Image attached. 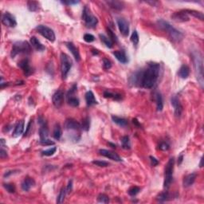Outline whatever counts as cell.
<instances>
[{
	"label": "cell",
	"instance_id": "6da1fadb",
	"mask_svg": "<svg viewBox=\"0 0 204 204\" xmlns=\"http://www.w3.org/2000/svg\"><path fill=\"white\" fill-rule=\"evenodd\" d=\"M160 64L150 62L145 69H140L130 76L129 83L132 85L144 89H152L157 82L160 75Z\"/></svg>",
	"mask_w": 204,
	"mask_h": 204
},
{
	"label": "cell",
	"instance_id": "7a4b0ae2",
	"mask_svg": "<svg viewBox=\"0 0 204 204\" xmlns=\"http://www.w3.org/2000/svg\"><path fill=\"white\" fill-rule=\"evenodd\" d=\"M157 26L158 27L162 30L163 31L166 32L167 34H168L170 38L173 40L175 42H181L183 38V34L175 27H173L169 22L164 19H159L157 21Z\"/></svg>",
	"mask_w": 204,
	"mask_h": 204
},
{
	"label": "cell",
	"instance_id": "3957f363",
	"mask_svg": "<svg viewBox=\"0 0 204 204\" xmlns=\"http://www.w3.org/2000/svg\"><path fill=\"white\" fill-rule=\"evenodd\" d=\"M192 59L194 63V73L198 81V84L200 85L201 88H203L204 80H203V60H202V54L198 51L195 50L192 53Z\"/></svg>",
	"mask_w": 204,
	"mask_h": 204
},
{
	"label": "cell",
	"instance_id": "277c9868",
	"mask_svg": "<svg viewBox=\"0 0 204 204\" xmlns=\"http://www.w3.org/2000/svg\"><path fill=\"white\" fill-rule=\"evenodd\" d=\"M30 51H31V48H30V44L28 43L27 42H25V41H23V42L20 41V42H17L13 44L10 55H11L12 58H14L15 56L20 54H30Z\"/></svg>",
	"mask_w": 204,
	"mask_h": 204
},
{
	"label": "cell",
	"instance_id": "5b68a950",
	"mask_svg": "<svg viewBox=\"0 0 204 204\" xmlns=\"http://www.w3.org/2000/svg\"><path fill=\"white\" fill-rule=\"evenodd\" d=\"M175 159L171 158L168 160L165 167L164 173V187L168 188L173 179V171H174Z\"/></svg>",
	"mask_w": 204,
	"mask_h": 204
},
{
	"label": "cell",
	"instance_id": "8992f818",
	"mask_svg": "<svg viewBox=\"0 0 204 204\" xmlns=\"http://www.w3.org/2000/svg\"><path fill=\"white\" fill-rule=\"evenodd\" d=\"M60 58H61V72H62V79H66L73 66V62L71 58L65 53H62Z\"/></svg>",
	"mask_w": 204,
	"mask_h": 204
},
{
	"label": "cell",
	"instance_id": "52a82bcc",
	"mask_svg": "<svg viewBox=\"0 0 204 204\" xmlns=\"http://www.w3.org/2000/svg\"><path fill=\"white\" fill-rule=\"evenodd\" d=\"M82 20L85 22V25L87 27H95L97 26L98 20L91 13V10H89V8L87 6H85L82 11V15H81Z\"/></svg>",
	"mask_w": 204,
	"mask_h": 204
},
{
	"label": "cell",
	"instance_id": "ba28073f",
	"mask_svg": "<svg viewBox=\"0 0 204 204\" xmlns=\"http://www.w3.org/2000/svg\"><path fill=\"white\" fill-rule=\"evenodd\" d=\"M36 30L41 35L43 36L44 38H46L47 40H49L50 42H53L55 41V34H54V30L50 29V27L44 26V25H38L36 27Z\"/></svg>",
	"mask_w": 204,
	"mask_h": 204
},
{
	"label": "cell",
	"instance_id": "9c48e42d",
	"mask_svg": "<svg viewBox=\"0 0 204 204\" xmlns=\"http://www.w3.org/2000/svg\"><path fill=\"white\" fill-rule=\"evenodd\" d=\"M171 103L174 108L175 116L176 117H180L183 113V105L178 96L173 95L171 98Z\"/></svg>",
	"mask_w": 204,
	"mask_h": 204
},
{
	"label": "cell",
	"instance_id": "30bf717a",
	"mask_svg": "<svg viewBox=\"0 0 204 204\" xmlns=\"http://www.w3.org/2000/svg\"><path fill=\"white\" fill-rule=\"evenodd\" d=\"M2 22L4 26L7 27H15L17 22L14 15H12L9 12H6L2 15Z\"/></svg>",
	"mask_w": 204,
	"mask_h": 204
},
{
	"label": "cell",
	"instance_id": "8fae6325",
	"mask_svg": "<svg viewBox=\"0 0 204 204\" xmlns=\"http://www.w3.org/2000/svg\"><path fill=\"white\" fill-rule=\"evenodd\" d=\"M117 23L120 32L124 37H128L129 34V24L125 18H119L117 19Z\"/></svg>",
	"mask_w": 204,
	"mask_h": 204
},
{
	"label": "cell",
	"instance_id": "7c38bea8",
	"mask_svg": "<svg viewBox=\"0 0 204 204\" xmlns=\"http://www.w3.org/2000/svg\"><path fill=\"white\" fill-rule=\"evenodd\" d=\"M99 152L101 156H103L106 157L109 160H112L113 161H116V162H121L122 161V159L121 158L119 155L114 152H112V151L106 150V149H100Z\"/></svg>",
	"mask_w": 204,
	"mask_h": 204
},
{
	"label": "cell",
	"instance_id": "4fadbf2b",
	"mask_svg": "<svg viewBox=\"0 0 204 204\" xmlns=\"http://www.w3.org/2000/svg\"><path fill=\"white\" fill-rule=\"evenodd\" d=\"M64 98H65V95H64V92L62 90L56 91L52 97V101H53L54 106L57 108L61 107L64 102Z\"/></svg>",
	"mask_w": 204,
	"mask_h": 204
},
{
	"label": "cell",
	"instance_id": "5bb4252c",
	"mask_svg": "<svg viewBox=\"0 0 204 204\" xmlns=\"http://www.w3.org/2000/svg\"><path fill=\"white\" fill-rule=\"evenodd\" d=\"M18 66L22 69L24 74H25L26 77L31 75L32 73H33V69H32L31 66H30V62H29V60H28L27 58L21 60V61L18 62Z\"/></svg>",
	"mask_w": 204,
	"mask_h": 204
},
{
	"label": "cell",
	"instance_id": "9a60e30c",
	"mask_svg": "<svg viewBox=\"0 0 204 204\" xmlns=\"http://www.w3.org/2000/svg\"><path fill=\"white\" fill-rule=\"evenodd\" d=\"M171 18H172L174 21L179 22H187L190 20V17L186 12L183 10H180L179 12H175L174 14L171 15Z\"/></svg>",
	"mask_w": 204,
	"mask_h": 204
},
{
	"label": "cell",
	"instance_id": "2e32d148",
	"mask_svg": "<svg viewBox=\"0 0 204 204\" xmlns=\"http://www.w3.org/2000/svg\"><path fill=\"white\" fill-rule=\"evenodd\" d=\"M65 128L66 130H73V131H79L81 129V125H80L77 121L72 119V118H69L65 122Z\"/></svg>",
	"mask_w": 204,
	"mask_h": 204
},
{
	"label": "cell",
	"instance_id": "e0dca14e",
	"mask_svg": "<svg viewBox=\"0 0 204 204\" xmlns=\"http://www.w3.org/2000/svg\"><path fill=\"white\" fill-rule=\"evenodd\" d=\"M66 46L69 49V50L71 52V54H73V58H75V60L77 62H80L81 60V56H80L79 51H78V49L74 46V44L71 42H68L66 43Z\"/></svg>",
	"mask_w": 204,
	"mask_h": 204
},
{
	"label": "cell",
	"instance_id": "ac0fdd59",
	"mask_svg": "<svg viewBox=\"0 0 204 204\" xmlns=\"http://www.w3.org/2000/svg\"><path fill=\"white\" fill-rule=\"evenodd\" d=\"M196 177V173H191V174H189L187 175H186V176L184 177V179H183V187H191V185L194 184Z\"/></svg>",
	"mask_w": 204,
	"mask_h": 204
},
{
	"label": "cell",
	"instance_id": "d6986e66",
	"mask_svg": "<svg viewBox=\"0 0 204 204\" xmlns=\"http://www.w3.org/2000/svg\"><path fill=\"white\" fill-rule=\"evenodd\" d=\"M35 184V182L32 178L30 177H26V178L24 179V180L22 181V184H21V187L23 191H30V189L32 187L34 186Z\"/></svg>",
	"mask_w": 204,
	"mask_h": 204
},
{
	"label": "cell",
	"instance_id": "ffe728a7",
	"mask_svg": "<svg viewBox=\"0 0 204 204\" xmlns=\"http://www.w3.org/2000/svg\"><path fill=\"white\" fill-rule=\"evenodd\" d=\"M113 55L115 56V58L119 61L121 63L126 64L129 62V58L127 55L125 54V51L122 50H117V51L113 52Z\"/></svg>",
	"mask_w": 204,
	"mask_h": 204
},
{
	"label": "cell",
	"instance_id": "44dd1931",
	"mask_svg": "<svg viewBox=\"0 0 204 204\" xmlns=\"http://www.w3.org/2000/svg\"><path fill=\"white\" fill-rule=\"evenodd\" d=\"M30 41V45H31V46H33L37 51L42 52L43 51V50H45V46L40 42L39 40L36 38V37H34V36L31 37Z\"/></svg>",
	"mask_w": 204,
	"mask_h": 204
},
{
	"label": "cell",
	"instance_id": "7402d4cb",
	"mask_svg": "<svg viewBox=\"0 0 204 204\" xmlns=\"http://www.w3.org/2000/svg\"><path fill=\"white\" fill-rule=\"evenodd\" d=\"M24 127H25V123L23 121H19L17 125H16L14 130L12 133V137H18L22 134L24 131Z\"/></svg>",
	"mask_w": 204,
	"mask_h": 204
},
{
	"label": "cell",
	"instance_id": "603a6c76",
	"mask_svg": "<svg viewBox=\"0 0 204 204\" xmlns=\"http://www.w3.org/2000/svg\"><path fill=\"white\" fill-rule=\"evenodd\" d=\"M85 101L88 106H92V105H97V101L95 98V96L92 91H88L85 93Z\"/></svg>",
	"mask_w": 204,
	"mask_h": 204
},
{
	"label": "cell",
	"instance_id": "cb8c5ba5",
	"mask_svg": "<svg viewBox=\"0 0 204 204\" xmlns=\"http://www.w3.org/2000/svg\"><path fill=\"white\" fill-rule=\"evenodd\" d=\"M154 97H155V101H156V103L157 111L161 112L163 110V108H164V102H163L162 95H161L160 93L156 92V93H155Z\"/></svg>",
	"mask_w": 204,
	"mask_h": 204
},
{
	"label": "cell",
	"instance_id": "d4e9b609",
	"mask_svg": "<svg viewBox=\"0 0 204 204\" xmlns=\"http://www.w3.org/2000/svg\"><path fill=\"white\" fill-rule=\"evenodd\" d=\"M178 74L179 77H180L181 78L186 79V78L188 77L189 74H190V68L187 66V65H183V66L179 68V69Z\"/></svg>",
	"mask_w": 204,
	"mask_h": 204
},
{
	"label": "cell",
	"instance_id": "484cf974",
	"mask_svg": "<svg viewBox=\"0 0 204 204\" xmlns=\"http://www.w3.org/2000/svg\"><path fill=\"white\" fill-rule=\"evenodd\" d=\"M108 5L111 8L114 9L116 10H123L124 8V2L121 1H117V0H113V1H108Z\"/></svg>",
	"mask_w": 204,
	"mask_h": 204
},
{
	"label": "cell",
	"instance_id": "4316f807",
	"mask_svg": "<svg viewBox=\"0 0 204 204\" xmlns=\"http://www.w3.org/2000/svg\"><path fill=\"white\" fill-rule=\"evenodd\" d=\"M112 120H113L114 123L121 126V127H125V126L128 125L127 120H125V118H122V117H117V116H112Z\"/></svg>",
	"mask_w": 204,
	"mask_h": 204
},
{
	"label": "cell",
	"instance_id": "83f0119b",
	"mask_svg": "<svg viewBox=\"0 0 204 204\" xmlns=\"http://www.w3.org/2000/svg\"><path fill=\"white\" fill-rule=\"evenodd\" d=\"M184 11L186 12L188 15L189 14H191V15L194 16V18H198V19H200L201 21H203L204 20V15L202 12L198 11V10H184Z\"/></svg>",
	"mask_w": 204,
	"mask_h": 204
},
{
	"label": "cell",
	"instance_id": "f1b7e54d",
	"mask_svg": "<svg viewBox=\"0 0 204 204\" xmlns=\"http://www.w3.org/2000/svg\"><path fill=\"white\" fill-rule=\"evenodd\" d=\"M48 135H49V130H48L47 125L41 126L39 129L40 140H44L48 139Z\"/></svg>",
	"mask_w": 204,
	"mask_h": 204
},
{
	"label": "cell",
	"instance_id": "f546056e",
	"mask_svg": "<svg viewBox=\"0 0 204 204\" xmlns=\"http://www.w3.org/2000/svg\"><path fill=\"white\" fill-rule=\"evenodd\" d=\"M104 97L105 98H113V99L116 100V101H121V98H122L121 95L119 94V93H112V92L108 91V90L104 92Z\"/></svg>",
	"mask_w": 204,
	"mask_h": 204
},
{
	"label": "cell",
	"instance_id": "4dcf8cb0",
	"mask_svg": "<svg viewBox=\"0 0 204 204\" xmlns=\"http://www.w3.org/2000/svg\"><path fill=\"white\" fill-rule=\"evenodd\" d=\"M62 136V128L60 126L59 124H57V125L54 126V132H53V137L55 140H59L61 137Z\"/></svg>",
	"mask_w": 204,
	"mask_h": 204
},
{
	"label": "cell",
	"instance_id": "1f68e13d",
	"mask_svg": "<svg viewBox=\"0 0 204 204\" xmlns=\"http://www.w3.org/2000/svg\"><path fill=\"white\" fill-rule=\"evenodd\" d=\"M99 37H100V38H101V42H103V43L105 44V46H107L108 48H109V49L113 48V42H112V40L110 39L109 37H106L105 34H100Z\"/></svg>",
	"mask_w": 204,
	"mask_h": 204
},
{
	"label": "cell",
	"instance_id": "d6a6232c",
	"mask_svg": "<svg viewBox=\"0 0 204 204\" xmlns=\"http://www.w3.org/2000/svg\"><path fill=\"white\" fill-rule=\"evenodd\" d=\"M28 10L31 12H35L39 9V3L36 1H29L27 2Z\"/></svg>",
	"mask_w": 204,
	"mask_h": 204
},
{
	"label": "cell",
	"instance_id": "836d02e7",
	"mask_svg": "<svg viewBox=\"0 0 204 204\" xmlns=\"http://www.w3.org/2000/svg\"><path fill=\"white\" fill-rule=\"evenodd\" d=\"M67 101L68 104H69L70 106H72V107H77L80 104L79 99H78L77 97H74V96L67 97Z\"/></svg>",
	"mask_w": 204,
	"mask_h": 204
},
{
	"label": "cell",
	"instance_id": "e575fe53",
	"mask_svg": "<svg viewBox=\"0 0 204 204\" xmlns=\"http://www.w3.org/2000/svg\"><path fill=\"white\" fill-rule=\"evenodd\" d=\"M121 144L122 148L124 149H130L131 148V144H130V140H129V137L128 136H125L121 138Z\"/></svg>",
	"mask_w": 204,
	"mask_h": 204
},
{
	"label": "cell",
	"instance_id": "d590c367",
	"mask_svg": "<svg viewBox=\"0 0 204 204\" xmlns=\"http://www.w3.org/2000/svg\"><path fill=\"white\" fill-rule=\"evenodd\" d=\"M169 199H170V194H169V193L167 192V191L161 193V194H159L158 197H157V200L160 202H166V201L169 200Z\"/></svg>",
	"mask_w": 204,
	"mask_h": 204
},
{
	"label": "cell",
	"instance_id": "8d00e7d4",
	"mask_svg": "<svg viewBox=\"0 0 204 204\" xmlns=\"http://www.w3.org/2000/svg\"><path fill=\"white\" fill-rule=\"evenodd\" d=\"M66 188H62L60 191L59 194H58V198H57V203H62L64 202V199H65V197H66Z\"/></svg>",
	"mask_w": 204,
	"mask_h": 204
},
{
	"label": "cell",
	"instance_id": "74e56055",
	"mask_svg": "<svg viewBox=\"0 0 204 204\" xmlns=\"http://www.w3.org/2000/svg\"><path fill=\"white\" fill-rule=\"evenodd\" d=\"M89 128H90V119H89V117H87L83 120L82 125H81V129L85 130V131L88 132L89 130Z\"/></svg>",
	"mask_w": 204,
	"mask_h": 204
},
{
	"label": "cell",
	"instance_id": "f35d334b",
	"mask_svg": "<svg viewBox=\"0 0 204 204\" xmlns=\"http://www.w3.org/2000/svg\"><path fill=\"white\" fill-rule=\"evenodd\" d=\"M139 41H140V38H139L138 33L137 30H134L131 36V42H133L134 46H137L139 43Z\"/></svg>",
	"mask_w": 204,
	"mask_h": 204
},
{
	"label": "cell",
	"instance_id": "ab89813d",
	"mask_svg": "<svg viewBox=\"0 0 204 204\" xmlns=\"http://www.w3.org/2000/svg\"><path fill=\"white\" fill-rule=\"evenodd\" d=\"M97 201L99 202H102V203H109V198L105 194H100L97 197Z\"/></svg>",
	"mask_w": 204,
	"mask_h": 204
},
{
	"label": "cell",
	"instance_id": "60d3db41",
	"mask_svg": "<svg viewBox=\"0 0 204 204\" xmlns=\"http://www.w3.org/2000/svg\"><path fill=\"white\" fill-rule=\"evenodd\" d=\"M56 151H57V148L54 147V148H52L43 151L42 152V156H53V155L56 152Z\"/></svg>",
	"mask_w": 204,
	"mask_h": 204
},
{
	"label": "cell",
	"instance_id": "b9f144b4",
	"mask_svg": "<svg viewBox=\"0 0 204 204\" xmlns=\"http://www.w3.org/2000/svg\"><path fill=\"white\" fill-rule=\"evenodd\" d=\"M4 188L6 189L9 193H14L15 192V186L14 183H4L3 184Z\"/></svg>",
	"mask_w": 204,
	"mask_h": 204
},
{
	"label": "cell",
	"instance_id": "7bdbcfd3",
	"mask_svg": "<svg viewBox=\"0 0 204 204\" xmlns=\"http://www.w3.org/2000/svg\"><path fill=\"white\" fill-rule=\"evenodd\" d=\"M140 191V188L138 187H132L129 190V194L131 196H136L139 192Z\"/></svg>",
	"mask_w": 204,
	"mask_h": 204
},
{
	"label": "cell",
	"instance_id": "ee69618b",
	"mask_svg": "<svg viewBox=\"0 0 204 204\" xmlns=\"http://www.w3.org/2000/svg\"><path fill=\"white\" fill-rule=\"evenodd\" d=\"M108 34H109V38L112 40L113 42H117V37L115 34V33L113 31V30L110 29V28H108L107 29Z\"/></svg>",
	"mask_w": 204,
	"mask_h": 204
},
{
	"label": "cell",
	"instance_id": "f6af8a7d",
	"mask_svg": "<svg viewBox=\"0 0 204 204\" xmlns=\"http://www.w3.org/2000/svg\"><path fill=\"white\" fill-rule=\"evenodd\" d=\"M93 164L98 167H108L109 165V163L105 162V161H101V160H93Z\"/></svg>",
	"mask_w": 204,
	"mask_h": 204
},
{
	"label": "cell",
	"instance_id": "bcb514c9",
	"mask_svg": "<svg viewBox=\"0 0 204 204\" xmlns=\"http://www.w3.org/2000/svg\"><path fill=\"white\" fill-rule=\"evenodd\" d=\"M111 67H112L111 62H110L109 59H107V58H104L103 59V68L104 69H106V70H108V69H111Z\"/></svg>",
	"mask_w": 204,
	"mask_h": 204
},
{
	"label": "cell",
	"instance_id": "7dc6e473",
	"mask_svg": "<svg viewBox=\"0 0 204 204\" xmlns=\"http://www.w3.org/2000/svg\"><path fill=\"white\" fill-rule=\"evenodd\" d=\"M84 40H85L86 42H93L94 40H95V38H94V36L90 34H85L84 35Z\"/></svg>",
	"mask_w": 204,
	"mask_h": 204
},
{
	"label": "cell",
	"instance_id": "c3c4849f",
	"mask_svg": "<svg viewBox=\"0 0 204 204\" xmlns=\"http://www.w3.org/2000/svg\"><path fill=\"white\" fill-rule=\"evenodd\" d=\"M169 148H170V146L167 142H161L159 145V148L160 149L161 151H167Z\"/></svg>",
	"mask_w": 204,
	"mask_h": 204
},
{
	"label": "cell",
	"instance_id": "681fc988",
	"mask_svg": "<svg viewBox=\"0 0 204 204\" xmlns=\"http://www.w3.org/2000/svg\"><path fill=\"white\" fill-rule=\"evenodd\" d=\"M40 144L42 145H46V146H48V145H54V141H51L49 139H46V140H40Z\"/></svg>",
	"mask_w": 204,
	"mask_h": 204
},
{
	"label": "cell",
	"instance_id": "f907efd6",
	"mask_svg": "<svg viewBox=\"0 0 204 204\" xmlns=\"http://www.w3.org/2000/svg\"><path fill=\"white\" fill-rule=\"evenodd\" d=\"M149 159H150L151 164H152V165L153 167H156V166H157V165L159 164V161L157 160L155 158V157H153V156H151L149 157Z\"/></svg>",
	"mask_w": 204,
	"mask_h": 204
},
{
	"label": "cell",
	"instance_id": "816d5d0a",
	"mask_svg": "<svg viewBox=\"0 0 204 204\" xmlns=\"http://www.w3.org/2000/svg\"><path fill=\"white\" fill-rule=\"evenodd\" d=\"M62 4H65V5H67V6H69V5H73V4H77V3H79V1H71V0H70V1H62Z\"/></svg>",
	"mask_w": 204,
	"mask_h": 204
},
{
	"label": "cell",
	"instance_id": "f5cc1de1",
	"mask_svg": "<svg viewBox=\"0 0 204 204\" xmlns=\"http://www.w3.org/2000/svg\"><path fill=\"white\" fill-rule=\"evenodd\" d=\"M16 171H18L14 170V171H6V172L4 173L3 177H4V178H7V177H9L10 175H11L14 174Z\"/></svg>",
	"mask_w": 204,
	"mask_h": 204
},
{
	"label": "cell",
	"instance_id": "db71d44e",
	"mask_svg": "<svg viewBox=\"0 0 204 204\" xmlns=\"http://www.w3.org/2000/svg\"><path fill=\"white\" fill-rule=\"evenodd\" d=\"M0 157L2 159H4V158H6L7 157V153H6V151L4 150L3 148H1V150H0Z\"/></svg>",
	"mask_w": 204,
	"mask_h": 204
},
{
	"label": "cell",
	"instance_id": "11a10c76",
	"mask_svg": "<svg viewBox=\"0 0 204 204\" xmlns=\"http://www.w3.org/2000/svg\"><path fill=\"white\" fill-rule=\"evenodd\" d=\"M72 186H73V182H72V180H70L69 182V183H68V186L67 187H66V192L69 194V193L71 192L72 191Z\"/></svg>",
	"mask_w": 204,
	"mask_h": 204
},
{
	"label": "cell",
	"instance_id": "9f6ffc18",
	"mask_svg": "<svg viewBox=\"0 0 204 204\" xmlns=\"http://www.w3.org/2000/svg\"><path fill=\"white\" fill-rule=\"evenodd\" d=\"M31 123H32V121H30V122H29V124H28V125H27V127H26V132H25V135H24V137H26V136L28 134V133H29V131H30V126H31Z\"/></svg>",
	"mask_w": 204,
	"mask_h": 204
},
{
	"label": "cell",
	"instance_id": "6f0895ef",
	"mask_svg": "<svg viewBox=\"0 0 204 204\" xmlns=\"http://www.w3.org/2000/svg\"><path fill=\"white\" fill-rule=\"evenodd\" d=\"M183 155H181V156H179L178 158V164L180 165L181 163L183 162Z\"/></svg>",
	"mask_w": 204,
	"mask_h": 204
},
{
	"label": "cell",
	"instance_id": "680465c9",
	"mask_svg": "<svg viewBox=\"0 0 204 204\" xmlns=\"http://www.w3.org/2000/svg\"><path fill=\"white\" fill-rule=\"evenodd\" d=\"M147 3H149V4H152V6H156L157 4L159 3L158 2H156V1H152V2H150V1H148V2H146Z\"/></svg>",
	"mask_w": 204,
	"mask_h": 204
},
{
	"label": "cell",
	"instance_id": "91938a15",
	"mask_svg": "<svg viewBox=\"0 0 204 204\" xmlns=\"http://www.w3.org/2000/svg\"><path fill=\"white\" fill-rule=\"evenodd\" d=\"M133 124H135L136 125H137V126H138V127H140V124H139L138 121H137V119H133Z\"/></svg>",
	"mask_w": 204,
	"mask_h": 204
},
{
	"label": "cell",
	"instance_id": "94428289",
	"mask_svg": "<svg viewBox=\"0 0 204 204\" xmlns=\"http://www.w3.org/2000/svg\"><path fill=\"white\" fill-rule=\"evenodd\" d=\"M109 144L113 148H116V144H112V143H109Z\"/></svg>",
	"mask_w": 204,
	"mask_h": 204
},
{
	"label": "cell",
	"instance_id": "6125c7cd",
	"mask_svg": "<svg viewBox=\"0 0 204 204\" xmlns=\"http://www.w3.org/2000/svg\"><path fill=\"white\" fill-rule=\"evenodd\" d=\"M202 161H203V160H202V158H201L200 164H199V167H202Z\"/></svg>",
	"mask_w": 204,
	"mask_h": 204
}]
</instances>
